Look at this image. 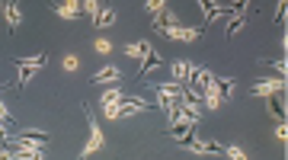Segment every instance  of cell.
<instances>
[{
    "instance_id": "obj_1",
    "label": "cell",
    "mask_w": 288,
    "mask_h": 160,
    "mask_svg": "<svg viewBox=\"0 0 288 160\" xmlns=\"http://www.w3.org/2000/svg\"><path fill=\"white\" fill-rule=\"evenodd\" d=\"M45 61H48V58L45 55H32V58H16V71H19V87H26L29 84V80H32L39 71H42V67H45Z\"/></svg>"
},
{
    "instance_id": "obj_2",
    "label": "cell",
    "mask_w": 288,
    "mask_h": 160,
    "mask_svg": "<svg viewBox=\"0 0 288 160\" xmlns=\"http://www.w3.org/2000/svg\"><path fill=\"white\" fill-rule=\"evenodd\" d=\"M157 32L167 38H176V42H199L205 29L202 26H157Z\"/></svg>"
},
{
    "instance_id": "obj_3",
    "label": "cell",
    "mask_w": 288,
    "mask_h": 160,
    "mask_svg": "<svg viewBox=\"0 0 288 160\" xmlns=\"http://www.w3.org/2000/svg\"><path fill=\"white\" fill-rule=\"evenodd\" d=\"M84 115H87V125H90V141L84 144V154H80V157H90V154H96L99 147H102V128L96 125V118H93V112H90V106H84Z\"/></svg>"
},
{
    "instance_id": "obj_4",
    "label": "cell",
    "mask_w": 288,
    "mask_h": 160,
    "mask_svg": "<svg viewBox=\"0 0 288 160\" xmlns=\"http://www.w3.org/2000/svg\"><path fill=\"white\" fill-rule=\"evenodd\" d=\"M272 93H285V77L263 80V84H256V87H253V96H272Z\"/></svg>"
},
{
    "instance_id": "obj_5",
    "label": "cell",
    "mask_w": 288,
    "mask_h": 160,
    "mask_svg": "<svg viewBox=\"0 0 288 160\" xmlns=\"http://www.w3.org/2000/svg\"><path fill=\"white\" fill-rule=\"evenodd\" d=\"M144 109H151V103H144V99H122L119 103V118H128L135 112H144Z\"/></svg>"
},
{
    "instance_id": "obj_6",
    "label": "cell",
    "mask_w": 288,
    "mask_h": 160,
    "mask_svg": "<svg viewBox=\"0 0 288 160\" xmlns=\"http://www.w3.org/2000/svg\"><path fill=\"white\" fill-rule=\"evenodd\" d=\"M61 19H77L80 16V0H64V4H55L51 7Z\"/></svg>"
},
{
    "instance_id": "obj_7",
    "label": "cell",
    "mask_w": 288,
    "mask_h": 160,
    "mask_svg": "<svg viewBox=\"0 0 288 160\" xmlns=\"http://www.w3.org/2000/svg\"><path fill=\"white\" fill-rule=\"evenodd\" d=\"M119 77H122V71H119V67H102V71H96L93 77H90V84L102 87V84H116Z\"/></svg>"
},
{
    "instance_id": "obj_8",
    "label": "cell",
    "mask_w": 288,
    "mask_h": 160,
    "mask_svg": "<svg viewBox=\"0 0 288 160\" xmlns=\"http://www.w3.org/2000/svg\"><path fill=\"white\" fill-rule=\"evenodd\" d=\"M214 87H218L221 99H231L234 93H237V84H234V80H221V77H214Z\"/></svg>"
},
{
    "instance_id": "obj_9",
    "label": "cell",
    "mask_w": 288,
    "mask_h": 160,
    "mask_svg": "<svg viewBox=\"0 0 288 160\" xmlns=\"http://www.w3.org/2000/svg\"><path fill=\"white\" fill-rule=\"evenodd\" d=\"M157 64H160V58L154 55V48H151V52L144 55V64H141V71H138V80H144V77H148V71H151V67H157Z\"/></svg>"
},
{
    "instance_id": "obj_10",
    "label": "cell",
    "mask_w": 288,
    "mask_h": 160,
    "mask_svg": "<svg viewBox=\"0 0 288 160\" xmlns=\"http://www.w3.org/2000/svg\"><path fill=\"white\" fill-rule=\"evenodd\" d=\"M266 99H269V115L279 118V122H285V106H282V99H275V93L266 96Z\"/></svg>"
},
{
    "instance_id": "obj_11",
    "label": "cell",
    "mask_w": 288,
    "mask_h": 160,
    "mask_svg": "<svg viewBox=\"0 0 288 160\" xmlns=\"http://www.w3.org/2000/svg\"><path fill=\"white\" fill-rule=\"evenodd\" d=\"M148 52H151L148 42H131V45H125V55H128V58H144Z\"/></svg>"
},
{
    "instance_id": "obj_12",
    "label": "cell",
    "mask_w": 288,
    "mask_h": 160,
    "mask_svg": "<svg viewBox=\"0 0 288 160\" xmlns=\"http://www.w3.org/2000/svg\"><path fill=\"white\" fill-rule=\"evenodd\" d=\"M112 23H116V10H99V13L93 16V26H112Z\"/></svg>"
},
{
    "instance_id": "obj_13",
    "label": "cell",
    "mask_w": 288,
    "mask_h": 160,
    "mask_svg": "<svg viewBox=\"0 0 288 160\" xmlns=\"http://www.w3.org/2000/svg\"><path fill=\"white\" fill-rule=\"evenodd\" d=\"M170 71H173V77H176L179 84H186V80H189V64H186V61H173Z\"/></svg>"
},
{
    "instance_id": "obj_14",
    "label": "cell",
    "mask_w": 288,
    "mask_h": 160,
    "mask_svg": "<svg viewBox=\"0 0 288 160\" xmlns=\"http://www.w3.org/2000/svg\"><path fill=\"white\" fill-rule=\"evenodd\" d=\"M246 26V10H240V13H234V19L228 23V35H234V32H240V29Z\"/></svg>"
},
{
    "instance_id": "obj_15",
    "label": "cell",
    "mask_w": 288,
    "mask_h": 160,
    "mask_svg": "<svg viewBox=\"0 0 288 160\" xmlns=\"http://www.w3.org/2000/svg\"><path fill=\"white\" fill-rule=\"evenodd\" d=\"M19 138H29V141H35V144H48V135H42V132H29V128H26V132H16Z\"/></svg>"
},
{
    "instance_id": "obj_16",
    "label": "cell",
    "mask_w": 288,
    "mask_h": 160,
    "mask_svg": "<svg viewBox=\"0 0 288 160\" xmlns=\"http://www.w3.org/2000/svg\"><path fill=\"white\" fill-rule=\"evenodd\" d=\"M144 7H148L151 16H157V13H163V10H167V0H148Z\"/></svg>"
},
{
    "instance_id": "obj_17",
    "label": "cell",
    "mask_w": 288,
    "mask_h": 160,
    "mask_svg": "<svg viewBox=\"0 0 288 160\" xmlns=\"http://www.w3.org/2000/svg\"><path fill=\"white\" fill-rule=\"evenodd\" d=\"M109 103H122V93H119V90H106V93H102L99 106H109Z\"/></svg>"
},
{
    "instance_id": "obj_18",
    "label": "cell",
    "mask_w": 288,
    "mask_h": 160,
    "mask_svg": "<svg viewBox=\"0 0 288 160\" xmlns=\"http://www.w3.org/2000/svg\"><path fill=\"white\" fill-rule=\"evenodd\" d=\"M80 10H87L90 16H96V13H99V0H84V4H80Z\"/></svg>"
},
{
    "instance_id": "obj_19",
    "label": "cell",
    "mask_w": 288,
    "mask_h": 160,
    "mask_svg": "<svg viewBox=\"0 0 288 160\" xmlns=\"http://www.w3.org/2000/svg\"><path fill=\"white\" fill-rule=\"evenodd\" d=\"M102 115L116 122V118H119V103H109V106H102Z\"/></svg>"
},
{
    "instance_id": "obj_20",
    "label": "cell",
    "mask_w": 288,
    "mask_h": 160,
    "mask_svg": "<svg viewBox=\"0 0 288 160\" xmlns=\"http://www.w3.org/2000/svg\"><path fill=\"white\" fill-rule=\"evenodd\" d=\"M61 64H64V71H77V67H80V58H74V55H64V61H61Z\"/></svg>"
},
{
    "instance_id": "obj_21",
    "label": "cell",
    "mask_w": 288,
    "mask_h": 160,
    "mask_svg": "<svg viewBox=\"0 0 288 160\" xmlns=\"http://www.w3.org/2000/svg\"><path fill=\"white\" fill-rule=\"evenodd\" d=\"M93 48H96L99 55H109V52H112V42H109V38H96V45H93Z\"/></svg>"
},
{
    "instance_id": "obj_22",
    "label": "cell",
    "mask_w": 288,
    "mask_h": 160,
    "mask_svg": "<svg viewBox=\"0 0 288 160\" xmlns=\"http://www.w3.org/2000/svg\"><path fill=\"white\" fill-rule=\"evenodd\" d=\"M224 157H234V160H243L246 154L240 151V147H224Z\"/></svg>"
},
{
    "instance_id": "obj_23",
    "label": "cell",
    "mask_w": 288,
    "mask_h": 160,
    "mask_svg": "<svg viewBox=\"0 0 288 160\" xmlns=\"http://www.w3.org/2000/svg\"><path fill=\"white\" fill-rule=\"evenodd\" d=\"M285 7H288V0H279V10H275V23H282V19H285Z\"/></svg>"
},
{
    "instance_id": "obj_24",
    "label": "cell",
    "mask_w": 288,
    "mask_h": 160,
    "mask_svg": "<svg viewBox=\"0 0 288 160\" xmlns=\"http://www.w3.org/2000/svg\"><path fill=\"white\" fill-rule=\"evenodd\" d=\"M275 138H279V141H285V138H288V128H285V122H279V125H275Z\"/></svg>"
},
{
    "instance_id": "obj_25",
    "label": "cell",
    "mask_w": 288,
    "mask_h": 160,
    "mask_svg": "<svg viewBox=\"0 0 288 160\" xmlns=\"http://www.w3.org/2000/svg\"><path fill=\"white\" fill-rule=\"evenodd\" d=\"M269 64H272V67H275V71H279V74L285 77V71H288V67H285V61H269Z\"/></svg>"
},
{
    "instance_id": "obj_26",
    "label": "cell",
    "mask_w": 288,
    "mask_h": 160,
    "mask_svg": "<svg viewBox=\"0 0 288 160\" xmlns=\"http://www.w3.org/2000/svg\"><path fill=\"white\" fill-rule=\"evenodd\" d=\"M4 90H10V87H7V84H0V93H4Z\"/></svg>"
},
{
    "instance_id": "obj_27",
    "label": "cell",
    "mask_w": 288,
    "mask_h": 160,
    "mask_svg": "<svg viewBox=\"0 0 288 160\" xmlns=\"http://www.w3.org/2000/svg\"><path fill=\"white\" fill-rule=\"evenodd\" d=\"M0 7H4V4H0Z\"/></svg>"
}]
</instances>
